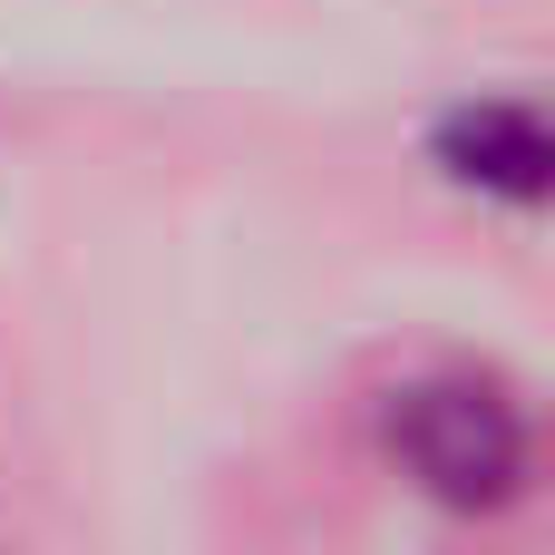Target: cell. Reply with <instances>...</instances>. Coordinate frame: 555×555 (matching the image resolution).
Returning <instances> with one entry per match:
<instances>
[{
	"mask_svg": "<svg viewBox=\"0 0 555 555\" xmlns=\"http://www.w3.org/2000/svg\"><path fill=\"white\" fill-rule=\"evenodd\" d=\"M468 195H488V205H537L546 195V117L527 107V98H468L449 127H439V146H429Z\"/></svg>",
	"mask_w": 555,
	"mask_h": 555,
	"instance_id": "cell-2",
	"label": "cell"
},
{
	"mask_svg": "<svg viewBox=\"0 0 555 555\" xmlns=\"http://www.w3.org/2000/svg\"><path fill=\"white\" fill-rule=\"evenodd\" d=\"M380 449L420 498L459 517H488L537 478V429L517 390L488 371H410L400 390H380Z\"/></svg>",
	"mask_w": 555,
	"mask_h": 555,
	"instance_id": "cell-1",
	"label": "cell"
}]
</instances>
